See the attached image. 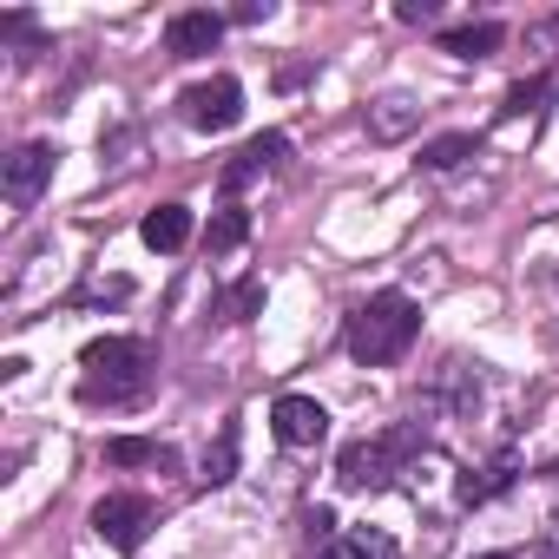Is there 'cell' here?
<instances>
[{
	"mask_svg": "<svg viewBox=\"0 0 559 559\" xmlns=\"http://www.w3.org/2000/svg\"><path fill=\"white\" fill-rule=\"evenodd\" d=\"M217 40H224V14H211V8L165 21V53H171V60H198V53H211Z\"/></svg>",
	"mask_w": 559,
	"mask_h": 559,
	"instance_id": "cell-8",
	"label": "cell"
},
{
	"mask_svg": "<svg viewBox=\"0 0 559 559\" xmlns=\"http://www.w3.org/2000/svg\"><path fill=\"white\" fill-rule=\"evenodd\" d=\"M270 435L284 441V448H317V441L330 435V415H323V402H310V395H276Z\"/></svg>",
	"mask_w": 559,
	"mask_h": 559,
	"instance_id": "cell-6",
	"label": "cell"
},
{
	"mask_svg": "<svg viewBox=\"0 0 559 559\" xmlns=\"http://www.w3.org/2000/svg\"><path fill=\"white\" fill-rule=\"evenodd\" d=\"M330 559H402V552H395L389 533H349V539L330 546Z\"/></svg>",
	"mask_w": 559,
	"mask_h": 559,
	"instance_id": "cell-16",
	"label": "cell"
},
{
	"mask_svg": "<svg viewBox=\"0 0 559 559\" xmlns=\"http://www.w3.org/2000/svg\"><path fill=\"white\" fill-rule=\"evenodd\" d=\"M243 237H250V217H243V211H217V217H211V230H204V243H211V250H237Z\"/></svg>",
	"mask_w": 559,
	"mask_h": 559,
	"instance_id": "cell-17",
	"label": "cell"
},
{
	"mask_svg": "<svg viewBox=\"0 0 559 559\" xmlns=\"http://www.w3.org/2000/svg\"><path fill=\"white\" fill-rule=\"evenodd\" d=\"M257 310H263V276H243V284L230 290V317H237V323H250Z\"/></svg>",
	"mask_w": 559,
	"mask_h": 559,
	"instance_id": "cell-19",
	"label": "cell"
},
{
	"mask_svg": "<svg viewBox=\"0 0 559 559\" xmlns=\"http://www.w3.org/2000/svg\"><path fill=\"white\" fill-rule=\"evenodd\" d=\"M230 474H237V421L217 428V448L204 454V474H198V480H204V487H224Z\"/></svg>",
	"mask_w": 559,
	"mask_h": 559,
	"instance_id": "cell-15",
	"label": "cell"
},
{
	"mask_svg": "<svg viewBox=\"0 0 559 559\" xmlns=\"http://www.w3.org/2000/svg\"><path fill=\"white\" fill-rule=\"evenodd\" d=\"M106 461L112 467H178V448L171 441H145V435H112Z\"/></svg>",
	"mask_w": 559,
	"mask_h": 559,
	"instance_id": "cell-12",
	"label": "cell"
},
{
	"mask_svg": "<svg viewBox=\"0 0 559 559\" xmlns=\"http://www.w3.org/2000/svg\"><path fill=\"white\" fill-rule=\"evenodd\" d=\"M474 152H480L474 132H448V139H428V145H421V165H428V171H454V165L474 158Z\"/></svg>",
	"mask_w": 559,
	"mask_h": 559,
	"instance_id": "cell-14",
	"label": "cell"
},
{
	"mask_svg": "<svg viewBox=\"0 0 559 559\" xmlns=\"http://www.w3.org/2000/svg\"><path fill=\"white\" fill-rule=\"evenodd\" d=\"M533 559H559V546H533Z\"/></svg>",
	"mask_w": 559,
	"mask_h": 559,
	"instance_id": "cell-23",
	"label": "cell"
},
{
	"mask_svg": "<svg viewBox=\"0 0 559 559\" xmlns=\"http://www.w3.org/2000/svg\"><path fill=\"white\" fill-rule=\"evenodd\" d=\"M93 533H99L106 546L132 552V546L152 533V500H145V493H106V500L93 507Z\"/></svg>",
	"mask_w": 559,
	"mask_h": 559,
	"instance_id": "cell-5",
	"label": "cell"
},
{
	"mask_svg": "<svg viewBox=\"0 0 559 559\" xmlns=\"http://www.w3.org/2000/svg\"><path fill=\"white\" fill-rule=\"evenodd\" d=\"M47 178H53V145H14L8 165H0V185H8L14 204H34L47 191Z\"/></svg>",
	"mask_w": 559,
	"mask_h": 559,
	"instance_id": "cell-7",
	"label": "cell"
},
{
	"mask_svg": "<svg viewBox=\"0 0 559 559\" xmlns=\"http://www.w3.org/2000/svg\"><path fill=\"white\" fill-rule=\"evenodd\" d=\"M415 448H421V428H389V435H376V441H356V448H343L336 480L356 487V493H362V487H389Z\"/></svg>",
	"mask_w": 559,
	"mask_h": 559,
	"instance_id": "cell-3",
	"label": "cell"
},
{
	"mask_svg": "<svg viewBox=\"0 0 559 559\" xmlns=\"http://www.w3.org/2000/svg\"><path fill=\"white\" fill-rule=\"evenodd\" d=\"M500 40H507V34H500L493 21H480V27H448V34H441V53H454V60H487Z\"/></svg>",
	"mask_w": 559,
	"mask_h": 559,
	"instance_id": "cell-13",
	"label": "cell"
},
{
	"mask_svg": "<svg viewBox=\"0 0 559 559\" xmlns=\"http://www.w3.org/2000/svg\"><path fill=\"white\" fill-rule=\"evenodd\" d=\"M546 93H552V80H520V86L507 93V106H500V112H507V119H533Z\"/></svg>",
	"mask_w": 559,
	"mask_h": 559,
	"instance_id": "cell-18",
	"label": "cell"
},
{
	"mask_svg": "<svg viewBox=\"0 0 559 559\" xmlns=\"http://www.w3.org/2000/svg\"><path fill=\"white\" fill-rule=\"evenodd\" d=\"M552 474H559V461H552Z\"/></svg>",
	"mask_w": 559,
	"mask_h": 559,
	"instance_id": "cell-25",
	"label": "cell"
},
{
	"mask_svg": "<svg viewBox=\"0 0 559 559\" xmlns=\"http://www.w3.org/2000/svg\"><path fill=\"white\" fill-rule=\"evenodd\" d=\"M310 533H317V539H336V513H330V507H310Z\"/></svg>",
	"mask_w": 559,
	"mask_h": 559,
	"instance_id": "cell-22",
	"label": "cell"
},
{
	"mask_svg": "<svg viewBox=\"0 0 559 559\" xmlns=\"http://www.w3.org/2000/svg\"><path fill=\"white\" fill-rule=\"evenodd\" d=\"M93 297H132V284L126 276H93V284H80V304H93Z\"/></svg>",
	"mask_w": 559,
	"mask_h": 559,
	"instance_id": "cell-20",
	"label": "cell"
},
{
	"mask_svg": "<svg viewBox=\"0 0 559 559\" xmlns=\"http://www.w3.org/2000/svg\"><path fill=\"white\" fill-rule=\"evenodd\" d=\"M290 158V139L284 132H257L230 165H224V191H243V185H257L263 171H276V165H284Z\"/></svg>",
	"mask_w": 559,
	"mask_h": 559,
	"instance_id": "cell-9",
	"label": "cell"
},
{
	"mask_svg": "<svg viewBox=\"0 0 559 559\" xmlns=\"http://www.w3.org/2000/svg\"><path fill=\"white\" fill-rule=\"evenodd\" d=\"M441 8H435V0H402V8H395V21H408V27H428Z\"/></svg>",
	"mask_w": 559,
	"mask_h": 559,
	"instance_id": "cell-21",
	"label": "cell"
},
{
	"mask_svg": "<svg viewBox=\"0 0 559 559\" xmlns=\"http://www.w3.org/2000/svg\"><path fill=\"white\" fill-rule=\"evenodd\" d=\"M421 126V106L408 99V93H389V99H376L369 106V132L382 139V145H395V139H408Z\"/></svg>",
	"mask_w": 559,
	"mask_h": 559,
	"instance_id": "cell-11",
	"label": "cell"
},
{
	"mask_svg": "<svg viewBox=\"0 0 559 559\" xmlns=\"http://www.w3.org/2000/svg\"><path fill=\"white\" fill-rule=\"evenodd\" d=\"M415 336H421V310H415V297H402V290L369 297V304L349 317V330H343V343H349V356H356L362 369L402 362V356L415 349Z\"/></svg>",
	"mask_w": 559,
	"mask_h": 559,
	"instance_id": "cell-1",
	"label": "cell"
},
{
	"mask_svg": "<svg viewBox=\"0 0 559 559\" xmlns=\"http://www.w3.org/2000/svg\"><path fill=\"white\" fill-rule=\"evenodd\" d=\"M80 369H86L80 376L86 402L126 408V402H139L152 389V343H139V336H99V343H86Z\"/></svg>",
	"mask_w": 559,
	"mask_h": 559,
	"instance_id": "cell-2",
	"label": "cell"
},
{
	"mask_svg": "<svg viewBox=\"0 0 559 559\" xmlns=\"http://www.w3.org/2000/svg\"><path fill=\"white\" fill-rule=\"evenodd\" d=\"M480 559H513V552H480Z\"/></svg>",
	"mask_w": 559,
	"mask_h": 559,
	"instance_id": "cell-24",
	"label": "cell"
},
{
	"mask_svg": "<svg viewBox=\"0 0 559 559\" xmlns=\"http://www.w3.org/2000/svg\"><path fill=\"white\" fill-rule=\"evenodd\" d=\"M191 230H198L191 204H158V211L139 224V237H145L152 250H165V257H171V250H185V243H191Z\"/></svg>",
	"mask_w": 559,
	"mask_h": 559,
	"instance_id": "cell-10",
	"label": "cell"
},
{
	"mask_svg": "<svg viewBox=\"0 0 559 559\" xmlns=\"http://www.w3.org/2000/svg\"><path fill=\"white\" fill-rule=\"evenodd\" d=\"M178 106H185V126H198V132H230V126L243 119V86H237L230 73H217V80L191 86Z\"/></svg>",
	"mask_w": 559,
	"mask_h": 559,
	"instance_id": "cell-4",
	"label": "cell"
}]
</instances>
